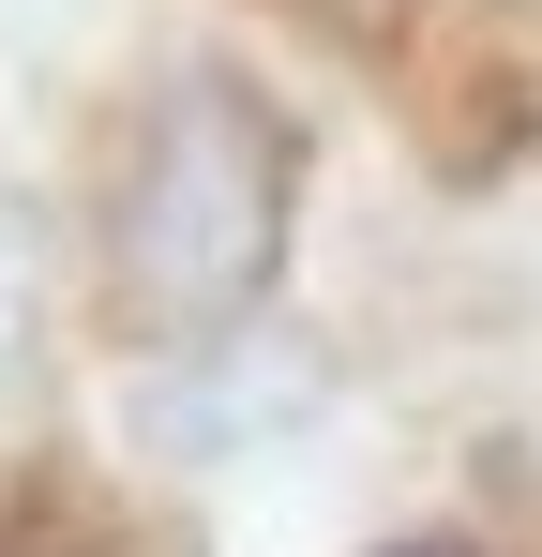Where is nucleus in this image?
I'll return each instance as SVG.
<instances>
[{
    "label": "nucleus",
    "instance_id": "f257e3e1",
    "mask_svg": "<svg viewBox=\"0 0 542 557\" xmlns=\"http://www.w3.org/2000/svg\"><path fill=\"white\" fill-rule=\"evenodd\" d=\"M286 211H301V121L242 61H181L151 91V121H136V151H121V196H106L121 317L167 362L226 347L286 272Z\"/></svg>",
    "mask_w": 542,
    "mask_h": 557
},
{
    "label": "nucleus",
    "instance_id": "f03ea898",
    "mask_svg": "<svg viewBox=\"0 0 542 557\" xmlns=\"http://www.w3.org/2000/svg\"><path fill=\"white\" fill-rule=\"evenodd\" d=\"M301 407H317V376L257 392V376H242V347H196L181 376H151V392H136V437H151V453H181V467H226L242 437L301 422Z\"/></svg>",
    "mask_w": 542,
    "mask_h": 557
},
{
    "label": "nucleus",
    "instance_id": "7ed1b4c3",
    "mask_svg": "<svg viewBox=\"0 0 542 557\" xmlns=\"http://www.w3.org/2000/svg\"><path fill=\"white\" fill-rule=\"evenodd\" d=\"M377 557H482V543H438V528H422V543H377Z\"/></svg>",
    "mask_w": 542,
    "mask_h": 557
}]
</instances>
